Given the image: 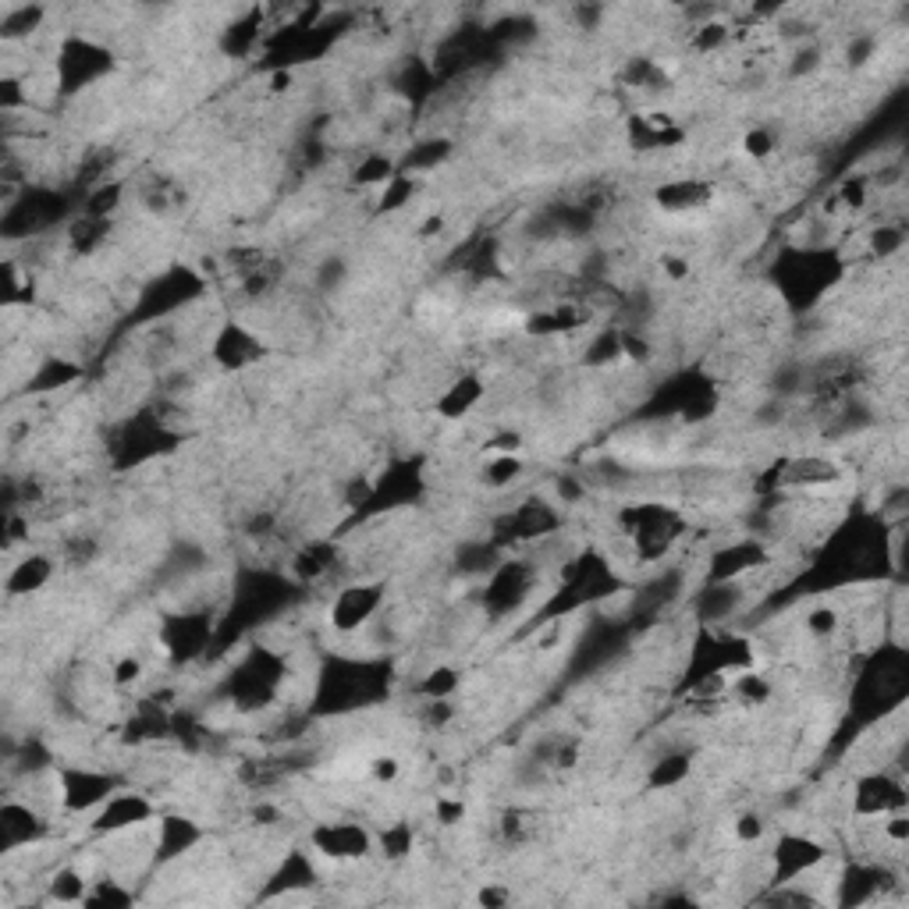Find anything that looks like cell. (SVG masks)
<instances>
[{"label": "cell", "mask_w": 909, "mask_h": 909, "mask_svg": "<svg viewBox=\"0 0 909 909\" xmlns=\"http://www.w3.org/2000/svg\"><path fill=\"white\" fill-rule=\"evenodd\" d=\"M210 639V611H178L164 625V647L175 661L196 658Z\"/></svg>", "instance_id": "11"}, {"label": "cell", "mask_w": 909, "mask_h": 909, "mask_svg": "<svg viewBox=\"0 0 909 909\" xmlns=\"http://www.w3.org/2000/svg\"><path fill=\"white\" fill-rule=\"evenodd\" d=\"M767 835V821L760 814H739L735 817V838L743 846H760Z\"/></svg>", "instance_id": "30"}, {"label": "cell", "mask_w": 909, "mask_h": 909, "mask_svg": "<svg viewBox=\"0 0 909 909\" xmlns=\"http://www.w3.org/2000/svg\"><path fill=\"white\" fill-rule=\"evenodd\" d=\"M522 459L519 454H487L480 465V480H483V487H491V491H505L511 487L519 476H522Z\"/></svg>", "instance_id": "21"}, {"label": "cell", "mask_w": 909, "mask_h": 909, "mask_svg": "<svg viewBox=\"0 0 909 909\" xmlns=\"http://www.w3.org/2000/svg\"><path fill=\"white\" fill-rule=\"evenodd\" d=\"M480 906H505L511 902V888H501V885H483V892L476 895Z\"/></svg>", "instance_id": "31"}, {"label": "cell", "mask_w": 909, "mask_h": 909, "mask_svg": "<svg viewBox=\"0 0 909 909\" xmlns=\"http://www.w3.org/2000/svg\"><path fill=\"white\" fill-rule=\"evenodd\" d=\"M383 601H388V582L383 579L349 582V587L338 590L334 604H331V629L341 636L363 633L366 625L383 611Z\"/></svg>", "instance_id": "3"}, {"label": "cell", "mask_w": 909, "mask_h": 909, "mask_svg": "<svg viewBox=\"0 0 909 909\" xmlns=\"http://www.w3.org/2000/svg\"><path fill=\"white\" fill-rule=\"evenodd\" d=\"M803 629L810 639H817V644H828L838 633H842V611L835 604H817L810 607V615L803 618Z\"/></svg>", "instance_id": "23"}, {"label": "cell", "mask_w": 909, "mask_h": 909, "mask_svg": "<svg viewBox=\"0 0 909 909\" xmlns=\"http://www.w3.org/2000/svg\"><path fill=\"white\" fill-rule=\"evenodd\" d=\"M402 778V760L391 757V753H380V757L369 760V781H377V786H394V781Z\"/></svg>", "instance_id": "29"}, {"label": "cell", "mask_w": 909, "mask_h": 909, "mask_svg": "<svg viewBox=\"0 0 909 909\" xmlns=\"http://www.w3.org/2000/svg\"><path fill=\"white\" fill-rule=\"evenodd\" d=\"M57 781H61L64 814H96L121 789V778L114 771H107V767H85V764L57 767Z\"/></svg>", "instance_id": "2"}, {"label": "cell", "mask_w": 909, "mask_h": 909, "mask_svg": "<svg viewBox=\"0 0 909 909\" xmlns=\"http://www.w3.org/2000/svg\"><path fill=\"white\" fill-rule=\"evenodd\" d=\"M771 562V551H767V540L760 536H735V540H721V544L707 554V579L721 582V579H746L757 568H764Z\"/></svg>", "instance_id": "5"}, {"label": "cell", "mask_w": 909, "mask_h": 909, "mask_svg": "<svg viewBox=\"0 0 909 909\" xmlns=\"http://www.w3.org/2000/svg\"><path fill=\"white\" fill-rule=\"evenodd\" d=\"M93 824L90 831L96 838H107V835H121V831H132L142 828V824H153L156 821V806L146 792H135V789H118L110 795V800L90 814Z\"/></svg>", "instance_id": "6"}, {"label": "cell", "mask_w": 909, "mask_h": 909, "mask_svg": "<svg viewBox=\"0 0 909 909\" xmlns=\"http://www.w3.org/2000/svg\"><path fill=\"white\" fill-rule=\"evenodd\" d=\"M210 359L221 369H227V374H241V369H249L263 359V341L238 320L221 323L210 341Z\"/></svg>", "instance_id": "10"}, {"label": "cell", "mask_w": 909, "mask_h": 909, "mask_svg": "<svg viewBox=\"0 0 909 909\" xmlns=\"http://www.w3.org/2000/svg\"><path fill=\"white\" fill-rule=\"evenodd\" d=\"M824 857H828V846L814 835H803V831L778 835L771 842V885H786V881L806 874Z\"/></svg>", "instance_id": "7"}, {"label": "cell", "mask_w": 909, "mask_h": 909, "mask_svg": "<svg viewBox=\"0 0 909 909\" xmlns=\"http://www.w3.org/2000/svg\"><path fill=\"white\" fill-rule=\"evenodd\" d=\"M274 885L267 888V895H278L284 888V895L295 892V888H309L317 885V866L306 857V852H284V863L274 871Z\"/></svg>", "instance_id": "18"}, {"label": "cell", "mask_w": 909, "mask_h": 909, "mask_svg": "<svg viewBox=\"0 0 909 909\" xmlns=\"http://www.w3.org/2000/svg\"><path fill=\"white\" fill-rule=\"evenodd\" d=\"M90 885H93V877L85 874L79 863H64L47 877V899L61 902V906H82Z\"/></svg>", "instance_id": "16"}, {"label": "cell", "mask_w": 909, "mask_h": 909, "mask_svg": "<svg viewBox=\"0 0 909 909\" xmlns=\"http://www.w3.org/2000/svg\"><path fill=\"white\" fill-rule=\"evenodd\" d=\"M125 881L118 877H93L90 892H85V902L82 906H132L135 895L121 888Z\"/></svg>", "instance_id": "25"}, {"label": "cell", "mask_w": 909, "mask_h": 909, "mask_svg": "<svg viewBox=\"0 0 909 909\" xmlns=\"http://www.w3.org/2000/svg\"><path fill=\"white\" fill-rule=\"evenodd\" d=\"M459 682H462L459 668H451V664H434L430 672H426V675L420 678L416 693L423 696V700H451L454 689H459Z\"/></svg>", "instance_id": "22"}, {"label": "cell", "mask_w": 909, "mask_h": 909, "mask_svg": "<svg viewBox=\"0 0 909 909\" xmlns=\"http://www.w3.org/2000/svg\"><path fill=\"white\" fill-rule=\"evenodd\" d=\"M416 849V831L405 821H388L374 828V852H380L388 863H402Z\"/></svg>", "instance_id": "17"}, {"label": "cell", "mask_w": 909, "mask_h": 909, "mask_svg": "<svg viewBox=\"0 0 909 909\" xmlns=\"http://www.w3.org/2000/svg\"><path fill=\"white\" fill-rule=\"evenodd\" d=\"M775 480L786 491H824L842 480V465L831 454H786L775 465Z\"/></svg>", "instance_id": "9"}, {"label": "cell", "mask_w": 909, "mask_h": 909, "mask_svg": "<svg viewBox=\"0 0 909 909\" xmlns=\"http://www.w3.org/2000/svg\"><path fill=\"white\" fill-rule=\"evenodd\" d=\"M906 775L899 760L860 771L849 786V817H885L892 810H906Z\"/></svg>", "instance_id": "1"}, {"label": "cell", "mask_w": 909, "mask_h": 909, "mask_svg": "<svg viewBox=\"0 0 909 909\" xmlns=\"http://www.w3.org/2000/svg\"><path fill=\"white\" fill-rule=\"evenodd\" d=\"M345 281H349V260L345 256H327V260L317 263V270H312V292H320V295H334L345 288Z\"/></svg>", "instance_id": "24"}, {"label": "cell", "mask_w": 909, "mask_h": 909, "mask_svg": "<svg viewBox=\"0 0 909 909\" xmlns=\"http://www.w3.org/2000/svg\"><path fill=\"white\" fill-rule=\"evenodd\" d=\"M309 846L320 852L323 860H341V863H359L374 852V828L359 821H323L312 824Z\"/></svg>", "instance_id": "4"}, {"label": "cell", "mask_w": 909, "mask_h": 909, "mask_svg": "<svg viewBox=\"0 0 909 909\" xmlns=\"http://www.w3.org/2000/svg\"><path fill=\"white\" fill-rule=\"evenodd\" d=\"M430 817H434L437 828H459V824L465 821V803L459 800V795H434Z\"/></svg>", "instance_id": "27"}, {"label": "cell", "mask_w": 909, "mask_h": 909, "mask_svg": "<svg viewBox=\"0 0 909 909\" xmlns=\"http://www.w3.org/2000/svg\"><path fill=\"white\" fill-rule=\"evenodd\" d=\"M199 842H203V828H199V821L185 817V814L156 817V863L189 857V852H196Z\"/></svg>", "instance_id": "12"}, {"label": "cell", "mask_w": 909, "mask_h": 909, "mask_svg": "<svg viewBox=\"0 0 909 909\" xmlns=\"http://www.w3.org/2000/svg\"><path fill=\"white\" fill-rule=\"evenodd\" d=\"M416 196V178L412 175H402V170H398V175L383 185L380 189V203H377V213H391V210H402V206H409V199Z\"/></svg>", "instance_id": "26"}, {"label": "cell", "mask_w": 909, "mask_h": 909, "mask_svg": "<svg viewBox=\"0 0 909 909\" xmlns=\"http://www.w3.org/2000/svg\"><path fill=\"white\" fill-rule=\"evenodd\" d=\"M483 394H487V383H483L480 374H473V369L469 374H454V380H448V388L437 398V416L448 423H459L483 402Z\"/></svg>", "instance_id": "14"}, {"label": "cell", "mask_w": 909, "mask_h": 909, "mask_svg": "<svg viewBox=\"0 0 909 909\" xmlns=\"http://www.w3.org/2000/svg\"><path fill=\"white\" fill-rule=\"evenodd\" d=\"M710 199H715V185L704 178H668L653 189V206L664 213H678V217L710 206Z\"/></svg>", "instance_id": "13"}, {"label": "cell", "mask_w": 909, "mask_h": 909, "mask_svg": "<svg viewBox=\"0 0 909 909\" xmlns=\"http://www.w3.org/2000/svg\"><path fill=\"white\" fill-rule=\"evenodd\" d=\"M451 156V142L448 139H420V142H412L409 153L398 161V170L402 175H423V170H434L440 167Z\"/></svg>", "instance_id": "19"}, {"label": "cell", "mask_w": 909, "mask_h": 909, "mask_svg": "<svg viewBox=\"0 0 909 909\" xmlns=\"http://www.w3.org/2000/svg\"><path fill=\"white\" fill-rule=\"evenodd\" d=\"M739 146H743V153L749 156V161H767V156L778 150V135L771 132V128H749Z\"/></svg>", "instance_id": "28"}, {"label": "cell", "mask_w": 909, "mask_h": 909, "mask_svg": "<svg viewBox=\"0 0 909 909\" xmlns=\"http://www.w3.org/2000/svg\"><path fill=\"white\" fill-rule=\"evenodd\" d=\"M54 579V558L43 551H25L19 562L8 568L4 576V590L8 597H33L39 593L47 582Z\"/></svg>", "instance_id": "15"}, {"label": "cell", "mask_w": 909, "mask_h": 909, "mask_svg": "<svg viewBox=\"0 0 909 909\" xmlns=\"http://www.w3.org/2000/svg\"><path fill=\"white\" fill-rule=\"evenodd\" d=\"M863 249H866V256H874V260H892V256H902V249H906V232H902V224H877V227H866Z\"/></svg>", "instance_id": "20"}, {"label": "cell", "mask_w": 909, "mask_h": 909, "mask_svg": "<svg viewBox=\"0 0 909 909\" xmlns=\"http://www.w3.org/2000/svg\"><path fill=\"white\" fill-rule=\"evenodd\" d=\"M47 835H50L47 814L39 806L25 803L22 795H8L4 806H0V846H4V852L39 846Z\"/></svg>", "instance_id": "8"}]
</instances>
